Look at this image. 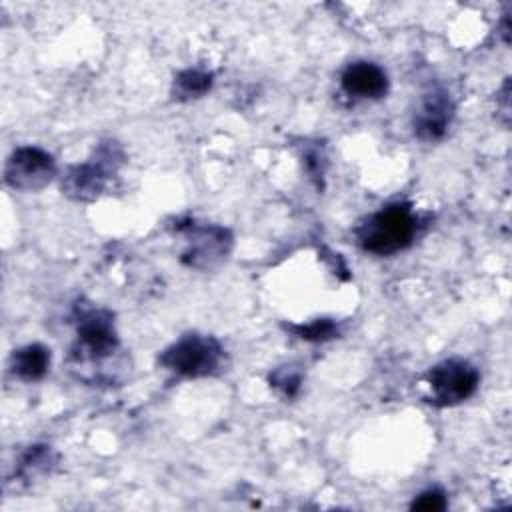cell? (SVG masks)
I'll return each instance as SVG.
<instances>
[{
  "mask_svg": "<svg viewBox=\"0 0 512 512\" xmlns=\"http://www.w3.org/2000/svg\"><path fill=\"white\" fill-rule=\"evenodd\" d=\"M416 230L418 218L410 204L396 202L370 214L356 228V238L362 250L376 256H390L408 248Z\"/></svg>",
  "mask_w": 512,
  "mask_h": 512,
  "instance_id": "obj_1",
  "label": "cell"
},
{
  "mask_svg": "<svg viewBox=\"0 0 512 512\" xmlns=\"http://www.w3.org/2000/svg\"><path fill=\"white\" fill-rule=\"evenodd\" d=\"M224 348L212 336L186 334L160 354V364L186 378H202L218 372Z\"/></svg>",
  "mask_w": 512,
  "mask_h": 512,
  "instance_id": "obj_2",
  "label": "cell"
},
{
  "mask_svg": "<svg viewBox=\"0 0 512 512\" xmlns=\"http://www.w3.org/2000/svg\"><path fill=\"white\" fill-rule=\"evenodd\" d=\"M426 382L432 392V404L456 406L476 392L480 374L464 358H446L428 370Z\"/></svg>",
  "mask_w": 512,
  "mask_h": 512,
  "instance_id": "obj_3",
  "label": "cell"
},
{
  "mask_svg": "<svg viewBox=\"0 0 512 512\" xmlns=\"http://www.w3.org/2000/svg\"><path fill=\"white\" fill-rule=\"evenodd\" d=\"M118 348V336L112 314L108 310H88L80 314L78 338L72 358L80 362H102Z\"/></svg>",
  "mask_w": 512,
  "mask_h": 512,
  "instance_id": "obj_4",
  "label": "cell"
},
{
  "mask_svg": "<svg viewBox=\"0 0 512 512\" xmlns=\"http://www.w3.org/2000/svg\"><path fill=\"white\" fill-rule=\"evenodd\" d=\"M120 158L122 154L114 142L102 146L94 162L76 164L68 168V172L62 178V192L72 200L80 202L98 198L106 186L110 170L114 168V164L120 162Z\"/></svg>",
  "mask_w": 512,
  "mask_h": 512,
  "instance_id": "obj_5",
  "label": "cell"
},
{
  "mask_svg": "<svg viewBox=\"0 0 512 512\" xmlns=\"http://www.w3.org/2000/svg\"><path fill=\"white\" fill-rule=\"evenodd\" d=\"M56 174L54 158L36 146L16 148L4 168V180L10 188L34 192L44 188Z\"/></svg>",
  "mask_w": 512,
  "mask_h": 512,
  "instance_id": "obj_6",
  "label": "cell"
},
{
  "mask_svg": "<svg viewBox=\"0 0 512 512\" xmlns=\"http://www.w3.org/2000/svg\"><path fill=\"white\" fill-rule=\"evenodd\" d=\"M180 230L188 236V248L182 254V262L196 270H210L216 268L220 262L226 260L232 248V236L222 226H198L186 224Z\"/></svg>",
  "mask_w": 512,
  "mask_h": 512,
  "instance_id": "obj_7",
  "label": "cell"
},
{
  "mask_svg": "<svg viewBox=\"0 0 512 512\" xmlns=\"http://www.w3.org/2000/svg\"><path fill=\"white\" fill-rule=\"evenodd\" d=\"M454 116V102L450 94L442 88H432L420 100V106L414 114V134L420 140H440Z\"/></svg>",
  "mask_w": 512,
  "mask_h": 512,
  "instance_id": "obj_8",
  "label": "cell"
},
{
  "mask_svg": "<svg viewBox=\"0 0 512 512\" xmlns=\"http://www.w3.org/2000/svg\"><path fill=\"white\" fill-rule=\"evenodd\" d=\"M340 86L352 98L378 100L388 92V76L378 64L358 60L342 70Z\"/></svg>",
  "mask_w": 512,
  "mask_h": 512,
  "instance_id": "obj_9",
  "label": "cell"
},
{
  "mask_svg": "<svg viewBox=\"0 0 512 512\" xmlns=\"http://www.w3.org/2000/svg\"><path fill=\"white\" fill-rule=\"evenodd\" d=\"M50 366V350L42 344H28L12 354V370L18 378L40 380Z\"/></svg>",
  "mask_w": 512,
  "mask_h": 512,
  "instance_id": "obj_10",
  "label": "cell"
},
{
  "mask_svg": "<svg viewBox=\"0 0 512 512\" xmlns=\"http://www.w3.org/2000/svg\"><path fill=\"white\" fill-rule=\"evenodd\" d=\"M212 86V74L198 70V68H188L182 70L176 78H174V86H172V94L176 100H194L204 96Z\"/></svg>",
  "mask_w": 512,
  "mask_h": 512,
  "instance_id": "obj_11",
  "label": "cell"
},
{
  "mask_svg": "<svg viewBox=\"0 0 512 512\" xmlns=\"http://www.w3.org/2000/svg\"><path fill=\"white\" fill-rule=\"evenodd\" d=\"M54 462H56V456L50 446H30L28 452L20 460L18 472L30 480V478L50 472Z\"/></svg>",
  "mask_w": 512,
  "mask_h": 512,
  "instance_id": "obj_12",
  "label": "cell"
},
{
  "mask_svg": "<svg viewBox=\"0 0 512 512\" xmlns=\"http://www.w3.org/2000/svg\"><path fill=\"white\" fill-rule=\"evenodd\" d=\"M290 330L302 338V340H308V342H324V340H330L338 334V326L334 320H328V318H318V320H312L308 324H298V326H290Z\"/></svg>",
  "mask_w": 512,
  "mask_h": 512,
  "instance_id": "obj_13",
  "label": "cell"
},
{
  "mask_svg": "<svg viewBox=\"0 0 512 512\" xmlns=\"http://www.w3.org/2000/svg\"><path fill=\"white\" fill-rule=\"evenodd\" d=\"M270 386L280 390L286 398H294L302 386V374L294 366L276 368L270 374Z\"/></svg>",
  "mask_w": 512,
  "mask_h": 512,
  "instance_id": "obj_14",
  "label": "cell"
},
{
  "mask_svg": "<svg viewBox=\"0 0 512 512\" xmlns=\"http://www.w3.org/2000/svg\"><path fill=\"white\" fill-rule=\"evenodd\" d=\"M446 504H448L446 502V494L442 490L432 488V490H426V492L418 494L412 500L410 508L412 510H424V512H438V510H444Z\"/></svg>",
  "mask_w": 512,
  "mask_h": 512,
  "instance_id": "obj_15",
  "label": "cell"
}]
</instances>
